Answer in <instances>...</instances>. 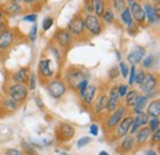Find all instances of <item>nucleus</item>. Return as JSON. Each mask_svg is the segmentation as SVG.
Instances as JSON below:
<instances>
[{"instance_id": "nucleus-21", "label": "nucleus", "mask_w": 160, "mask_h": 155, "mask_svg": "<svg viewBox=\"0 0 160 155\" xmlns=\"http://www.w3.org/2000/svg\"><path fill=\"white\" fill-rule=\"evenodd\" d=\"M90 5L98 18H101L105 11V0H90Z\"/></svg>"}, {"instance_id": "nucleus-5", "label": "nucleus", "mask_w": 160, "mask_h": 155, "mask_svg": "<svg viewBox=\"0 0 160 155\" xmlns=\"http://www.w3.org/2000/svg\"><path fill=\"white\" fill-rule=\"evenodd\" d=\"M68 31L72 36H75V37H79L84 33L85 31V22L84 19L81 16H75L74 19L72 20L68 25Z\"/></svg>"}, {"instance_id": "nucleus-35", "label": "nucleus", "mask_w": 160, "mask_h": 155, "mask_svg": "<svg viewBox=\"0 0 160 155\" xmlns=\"http://www.w3.org/2000/svg\"><path fill=\"white\" fill-rule=\"evenodd\" d=\"M144 78H145V73H144V70H139V72H137V73H136V80H134V82H136L137 85H140V84L144 81Z\"/></svg>"}, {"instance_id": "nucleus-39", "label": "nucleus", "mask_w": 160, "mask_h": 155, "mask_svg": "<svg viewBox=\"0 0 160 155\" xmlns=\"http://www.w3.org/2000/svg\"><path fill=\"white\" fill-rule=\"evenodd\" d=\"M120 70H121V75L123 78H127L128 77V73H129V69H128V67L123 63V62H121L120 63Z\"/></svg>"}, {"instance_id": "nucleus-51", "label": "nucleus", "mask_w": 160, "mask_h": 155, "mask_svg": "<svg viewBox=\"0 0 160 155\" xmlns=\"http://www.w3.org/2000/svg\"><path fill=\"white\" fill-rule=\"evenodd\" d=\"M23 1H25L26 4H32V2H35L36 0H23Z\"/></svg>"}, {"instance_id": "nucleus-22", "label": "nucleus", "mask_w": 160, "mask_h": 155, "mask_svg": "<svg viewBox=\"0 0 160 155\" xmlns=\"http://www.w3.org/2000/svg\"><path fill=\"white\" fill-rule=\"evenodd\" d=\"M107 103H108V97L106 95H101L95 105V113L100 115L105 110H107Z\"/></svg>"}, {"instance_id": "nucleus-4", "label": "nucleus", "mask_w": 160, "mask_h": 155, "mask_svg": "<svg viewBox=\"0 0 160 155\" xmlns=\"http://www.w3.org/2000/svg\"><path fill=\"white\" fill-rule=\"evenodd\" d=\"M85 79H88L85 73L81 72V70H78V69H70L67 73V82L73 90H77L78 85Z\"/></svg>"}, {"instance_id": "nucleus-52", "label": "nucleus", "mask_w": 160, "mask_h": 155, "mask_svg": "<svg viewBox=\"0 0 160 155\" xmlns=\"http://www.w3.org/2000/svg\"><path fill=\"white\" fill-rule=\"evenodd\" d=\"M107 154H108L107 152H101V153H100V155H107Z\"/></svg>"}, {"instance_id": "nucleus-17", "label": "nucleus", "mask_w": 160, "mask_h": 155, "mask_svg": "<svg viewBox=\"0 0 160 155\" xmlns=\"http://www.w3.org/2000/svg\"><path fill=\"white\" fill-rule=\"evenodd\" d=\"M38 69H40V74L43 75L44 78H51L54 74V72L51 67V60L49 59H42L40 62Z\"/></svg>"}, {"instance_id": "nucleus-55", "label": "nucleus", "mask_w": 160, "mask_h": 155, "mask_svg": "<svg viewBox=\"0 0 160 155\" xmlns=\"http://www.w3.org/2000/svg\"><path fill=\"white\" fill-rule=\"evenodd\" d=\"M155 1H157V2H159V0H155Z\"/></svg>"}, {"instance_id": "nucleus-11", "label": "nucleus", "mask_w": 160, "mask_h": 155, "mask_svg": "<svg viewBox=\"0 0 160 155\" xmlns=\"http://www.w3.org/2000/svg\"><path fill=\"white\" fill-rule=\"evenodd\" d=\"M144 56H145V49L143 47H140V46H136L134 49L128 54L127 60H128L129 64H134L136 65V64H138L143 60Z\"/></svg>"}, {"instance_id": "nucleus-36", "label": "nucleus", "mask_w": 160, "mask_h": 155, "mask_svg": "<svg viewBox=\"0 0 160 155\" xmlns=\"http://www.w3.org/2000/svg\"><path fill=\"white\" fill-rule=\"evenodd\" d=\"M127 31H128L131 35H136V33H137V31H138V25H137V23H134V22L132 21L131 23H128V25H127Z\"/></svg>"}, {"instance_id": "nucleus-8", "label": "nucleus", "mask_w": 160, "mask_h": 155, "mask_svg": "<svg viewBox=\"0 0 160 155\" xmlns=\"http://www.w3.org/2000/svg\"><path fill=\"white\" fill-rule=\"evenodd\" d=\"M148 119H149V118H148V115H147V113H144L143 111H142V112H138L137 116L134 117V119H133L131 127H129L128 133H129V134H134L140 127L148 124Z\"/></svg>"}, {"instance_id": "nucleus-44", "label": "nucleus", "mask_w": 160, "mask_h": 155, "mask_svg": "<svg viewBox=\"0 0 160 155\" xmlns=\"http://www.w3.org/2000/svg\"><path fill=\"white\" fill-rule=\"evenodd\" d=\"M36 20H37V15H35V14H30L23 18V21H26V22H36Z\"/></svg>"}, {"instance_id": "nucleus-45", "label": "nucleus", "mask_w": 160, "mask_h": 155, "mask_svg": "<svg viewBox=\"0 0 160 155\" xmlns=\"http://www.w3.org/2000/svg\"><path fill=\"white\" fill-rule=\"evenodd\" d=\"M90 133L95 137L98 136L99 134V126L98 124H91L90 126Z\"/></svg>"}, {"instance_id": "nucleus-26", "label": "nucleus", "mask_w": 160, "mask_h": 155, "mask_svg": "<svg viewBox=\"0 0 160 155\" xmlns=\"http://www.w3.org/2000/svg\"><path fill=\"white\" fill-rule=\"evenodd\" d=\"M147 101H148V97L147 96H139L137 97V100H136V102H134V105H133V110H134V112L136 113H138V112H142L143 110H144V107H145V105H147Z\"/></svg>"}, {"instance_id": "nucleus-6", "label": "nucleus", "mask_w": 160, "mask_h": 155, "mask_svg": "<svg viewBox=\"0 0 160 155\" xmlns=\"http://www.w3.org/2000/svg\"><path fill=\"white\" fill-rule=\"evenodd\" d=\"M74 127L69 123H62L59 127L57 128V138L60 142H68L74 137Z\"/></svg>"}, {"instance_id": "nucleus-12", "label": "nucleus", "mask_w": 160, "mask_h": 155, "mask_svg": "<svg viewBox=\"0 0 160 155\" xmlns=\"http://www.w3.org/2000/svg\"><path fill=\"white\" fill-rule=\"evenodd\" d=\"M132 122H133V118L132 117H124V118H122L120 122H118V124L116 126L117 127L116 136L118 137V138H122V137H124L126 134H128V131H129V127H131Z\"/></svg>"}, {"instance_id": "nucleus-49", "label": "nucleus", "mask_w": 160, "mask_h": 155, "mask_svg": "<svg viewBox=\"0 0 160 155\" xmlns=\"http://www.w3.org/2000/svg\"><path fill=\"white\" fill-rule=\"evenodd\" d=\"M36 105L40 107V108H43V103H42V101H41V98H36Z\"/></svg>"}, {"instance_id": "nucleus-37", "label": "nucleus", "mask_w": 160, "mask_h": 155, "mask_svg": "<svg viewBox=\"0 0 160 155\" xmlns=\"http://www.w3.org/2000/svg\"><path fill=\"white\" fill-rule=\"evenodd\" d=\"M90 143V138L89 137H82L81 139H79L78 142H77V147L79 148V149H81V148H84L85 145H88Z\"/></svg>"}, {"instance_id": "nucleus-46", "label": "nucleus", "mask_w": 160, "mask_h": 155, "mask_svg": "<svg viewBox=\"0 0 160 155\" xmlns=\"http://www.w3.org/2000/svg\"><path fill=\"white\" fill-rule=\"evenodd\" d=\"M160 142V129L158 128L157 131H154V136H153V143H159Z\"/></svg>"}, {"instance_id": "nucleus-18", "label": "nucleus", "mask_w": 160, "mask_h": 155, "mask_svg": "<svg viewBox=\"0 0 160 155\" xmlns=\"http://www.w3.org/2000/svg\"><path fill=\"white\" fill-rule=\"evenodd\" d=\"M143 10L145 12V19H148L149 23H158L159 22V16L157 15L154 6H152L150 4H145Z\"/></svg>"}, {"instance_id": "nucleus-43", "label": "nucleus", "mask_w": 160, "mask_h": 155, "mask_svg": "<svg viewBox=\"0 0 160 155\" xmlns=\"http://www.w3.org/2000/svg\"><path fill=\"white\" fill-rule=\"evenodd\" d=\"M128 92V86L127 85H120L118 86V94H120V96H126V94Z\"/></svg>"}, {"instance_id": "nucleus-27", "label": "nucleus", "mask_w": 160, "mask_h": 155, "mask_svg": "<svg viewBox=\"0 0 160 155\" xmlns=\"http://www.w3.org/2000/svg\"><path fill=\"white\" fill-rule=\"evenodd\" d=\"M137 97H138V92H137L136 90L128 91V92L126 94V103H127V106H128V107H133V105H134Z\"/></svg>"}, {"instance_id": "nucleus-20", "label": "nucleus", "mask_w": 160, "mask_h": 155, "mask_svg": "<svg viewBox=\"0 0 160 155\" xmlns=\"http://www.w3.org/2000/svg\"><path fill=\"white\" fill-rule=\"evenodd\" d=\"M95 94H96V86H94V85H88L86 86V89H85V91H84V94H82V101H84V103H86L88 106H90L91 103H92V101H94V97H95Z\"/></svg>"}, {"instance_id": "nucleus-16", "label": "nucleus", "mask_w": 160, "mask_h": 155, "mask_svg": "<svg viewBox=\"0 0 160 155\" xmlns=\"http://www.w3.org/2000/svg\"><path fill=\"white\" fill-rule=\"evenodd\" d=\"M14 42V35L10 30H5L0 33V49H8Z\"/></svg>"}, {"instance_id": "nucleus-7", "label": "nucleus", "mask_w": 160, "mask_h": 155, "mask_svg": "<svg viewBox=\"0 0 160 155\" xmlns=\"http://www.w3.org/2000/svg\"><path fill=\"white\" fill-rule=\"evenodd\" d=\"M124 112H126V108H124L123 106L116 108L113 112H111V116L108 117V119H107V122H106V127H107L108 129H113V128L118 124V122L123 118Z\"/></svg>"}, {"instance_id": "nucleus-41", "label": "nucleus", "mask_w": 160, "mask_h": 155, "mask_svg": "<svg viewBox=\"0 0 160 155\" xmlns=\"http://www.w3.org/2000/svg\"><path fill=\"white\" fill-rule=\"evenodd\" d=\"M118 75H120V70H118L117 67H113V68L110 69V72H108V77H110V79H115V78H117Z\"/></svg>"}, {"instance_id": "nucleus-53", "label": "nucleus", "mask_w": 160, "mask_h": 155, "mask_svg": "<svg viewBox=\"0 0 160 155\" xmlns=\"http://www.w3.org/2000/svg\"><path fill=\"white\" fill-rule=\"evenodd\" d=\"M116 56H117V59H118V60H120V59H121V57H120V54H118V52H116Z\"/></svg>"}, {"instance_id": "nucleus-40", "label": "nucleus", "mask_w": 160, "mask_h": 155, "mask_svg": "<svg viewBox=\"0 0 160 155\" xmlns=\"http://www.w3.org/2000/svg\"><path fill=\"white\" fill-rule=\"evenodd\" d=\"M37 38V25H33L31 31H30V41L31 42H35Z\"/></svg>"}, {"instance_id": "nucleus-24", "label": "nucleus", "mask_w": 160, "mask_h": 155, "mask_svg": "<svg viewBox=\"0 0 160 155\" xmlns=\"http://www.w3.org/2000/svg\"><path fill=\"white\" fill-rule=\"evenodd\" d=\"M21 10H22V8H21L20 2L18 0H11L6 6V11L10 15H18L21 12Z\"/></svg>"}, {"instance_id": "nucleus-13", "label": "nucleus", "mask_w": 160, "mask_h": 155, "mask_svg": "<svg viewBox=\"0 0 160 155\" xmlns=\"http://www.w3.org/2000/svg\"><path fill=\"white\" fill-rule=\"evenodd\" d=\"M157 84H158V79L154 77L153 74H145V78H144V81L140 84V89L143 92H149L152 90H154L157 88Z\"/></svg>"}, {"instance_id": "nucleus-30", "label": "nucleus", "mask_w": 160, "mask_h": 155, "mask_svg": "<svg viewBox=\"0 0 160 155\" xmlns=\"http://www.w3.org/2000/svg\"><path fill=\"white\" fill-rule=\"evenodd\" d=\"M148 123H149V129H150V132L157 131L160 126L159 117H152V119H148Z\"/></svg>"}, {"instance_id": "nucleus-38", "label": "nucleus", "mask_w": 160, "mask_h": 155, "mask_svg": "<svg viewBox=\"0 0 160 155\" xmlns=\"http://www.w3.org/2000/svg\"><path fill=\"white\" fill-rule=\"evenodd\" d=\"M52 25H53V19H52V18H47V19H44L43 25H42L43 31H48V30L52 27Z\"/></svg>"}, {"instance_id": "nucleus-2", "label": "nucleus", "mask_w": 160, "mask_h": 155, "mask_svg": "<svg viewBox=\"0 0 160 155\" xmlns=\"http://www.w3.org/2000/svg\"><path fill=\"white\" fill-rule=\"evenodd\" d=\"M84 22H85V27L92 36H99L102 32L101 22L96 15H91V14L86 15V18L84 19Z\"/></svg>"}, {"instance_id": "nucleus-42", "label": "nucleus", "mask_w": 160, "mask_h": 155, "mask_svg": "<svg viewBox=\"0 0 160 155\" xmlns=\"http://www.w3.org/2000/svg\"><path fill=\"white\" fill-rule=\"evenodd\" d=\"M35 88H36V75L35 74H31V77H30V85H28V90H35Z\"/></svg>"}, {"instance_id": "nucleus-54", "label": "nucleus", "mask_w": 160, "mask_h": 155, "mask_svg": "<svg viewBox=\"0 0 160 155\" xmlns=\"http://www.w3.org/2000/svg\"><path fill=\"white\" fill-rule=\"evenodd\" d=\"M1 16H2V14H1V10H0V20H1Z\"/></svg>"}, {"instance_id": "nucleus-31", "label": "nucleus", "mask_w": 160, "mask_h": 155, "mask_svg": "<svg viewBox=\"0 0 160 155\" xmlns=\"http://www.w3.org/2000/svg\"><path fill=\"white\" fill-rule=\"evenodd\" d=\"M126 4H127L126 0H112V5H113V8H115L117 11H120V12L126 8Z\"/></svg>"}, {"instance_id": "nucleus-48", "label": "nucleus", "mask_w": 160, "mask_h": 155, "mask_svg": "<svg viewBox=\"0 0 160 155\" xmlns=\"http://www.w3.org/2000/svg\"><path fill=\"white\" fill-rule=\"evenodd\" d=\"M144 154L145 155H157L158 153L154 152V150H152V149H149V150H144Z\"/></svg>"}, {"instance_id": "nucleus-29", "label": "nucleus", "mask_w": 160, "mask_h": 155, "mask_svg": "<svg viewBox=\"0 0 160 155\" xmlns=\"http://www.w3.org/2000/svg\"><path fill=\"white\" fill-rule=\"evenodd\" d=\"M103 21L107 23V25H110V23H112L113 21H115V14H113V11L111 10V9H107L106 11H103V14H102V16H101Z\"/></svg>"}, {"instance_id": "nucleus-23", "label": "nucleus", "mask_w": 160, "mask_h": 155, "mask_svg": "<svg viewBox=\"0 0 160 155\" xmlns=\"http://www.w3.org/2000/svg\"><path fill=\"white\" fill-rule=\"evenodd\" d=\"M147 115L150 117H159L160 115V101L159 100H154L150 102V105L148 106V112Z\"/></svg>"}, {"instance_id": "nucleus-9", "label": "nucleus", "mask_w": 160, "mask_h": 155, "mask_svg": "<svg viewBox=\"0 0 160 155\" xmlns=\"http://www.w3.org/2000/svg\"><path fill=\"white\" fill-rule=\"evenodd\" d=\"M131 15H132V19H134V21L138 23V25H143L145 22V12L143 10V8L140 6L137 1H134L132 5H131Z\"/></svg>"}, {"instance_id": "nucleus-14", "label": "nucleus", "mask_w": 160, "mask_h": 155, "mask_svg": "<svg viewBox=\"0 0 160 155\" xmlns=\"http://www.w3.org/2000/svg\"><path fill=\"white\" fill-rule=\"evenodd\" d=\"M120 94H118V88L117 86H113L111 89V92H110V97H108V103H107V110L108 112H113L117 106H118V100H120Z\"/></svg>"}, {"instance_id": "nucleus-47", "label": "nucleus", "mask_w": 160, "mask_h": 155, "mask_svg": "<svg viewBox=\"0 0 160 155\" xmlns=\"http://www.w3.org/2000/svg\"><path fill=\"white\" fill-rule=\"evenodd\" d=\"M6 154L8 155H20L21 152L20 150H15V149H9V150H6Z\"/></svg>"}, {"instance_id": "nucleus-1", "label": "nucleus", "mask_w": 160, "mask_h": 155, "mask_svg": "<svg viewBox=\"0 0 160 155\" xmlns=\"http://www.w3.org/2000/svg\"><path fill=\"white\" fill-rule=\"evenodd\" d=\"M27 92H28V88H26L22 84L14 82V85L9 88V96L15 102H22L27 97Z\"/></svg>"}, {"instance_id": "nucleus-25", "label": "nucleus", "mask_w": 160, "mask_h": 155, "mask_svg": "<svg viewBox=\"0 0 160 155\" xmlns=\"http://www.w3.org/2000/svg\"><path fill=\"white\" fill-rule=\"evenodd\" d=\"M123 140L121 142V149L123 152H131L133 149V144H134V139L132 138L131 136H126L122 137Z\"/></svg>"}, {"instance_id": "nucleus-10", "label": "nucleus", "mask_w": 160, "mask_h": 155, "mask_svg": "<svg viewBox=\"0 0 160 155\" xmlns=\"http://www.w3.org/2000/svg\"><path fill=\"white\" fill-rule=\"evenodd\" d=\"M56 41H57V43L59 44L60 47L68 48L72 44V35L65 28L58 30V32L56 33Z\"/></svg>"}, {"instance_id": "nucleus-50", "label": "nucleus", "mask_w": 160, "mask_h": 155, "mask_svg": "<svg viewBox=\"0 0 160 155\" xmlns=\"http://www.w3.org/2000/svg\"><path fill=\"white\" fill-rule=\"evenodd\" d=\"M5 30H6V26H5V23L0 21V33H1L2 31H5Z\"/></svg>"}, {"instance_id": "nucleus-15", "label": "nucleus", "mask_w": 160, "mask_h": 155, "mask_svg": "<svg viewBox=\"0 0 160 155\" xmlns=\"http://www.w3.org/2000/svg\"><path fill=\"white\" fill-rule=\"evenodd\" d=\"M136 133H137V136H136V143H137V145L142 147V145H144L148 142V139L150 137V129H149V127L143 126V127H140Z\"/></svg>"}, {"instance_id": "nucleus-3", "label": "nucleus", "mask_w": 160, "mask_h": 155, "mask_svg": "<svg viewBox=\"0 0 160 155\" xmlns=\"http://www.w3.org/2000/svg\"><path fill=\"white\" fill-rule=\"evenodd\" d=\"M47 90H48L49 95L53 98H60L62 96H64V94L67 92V86L60 80H52L47 85Z\"/></svg>"}, {"instance_id": "nucleus-34", "label": "nucleus", "mask_w": 160, "mask_h": 155, "mask_svg": "<svg viewBox=\"0 0 160 155\" xmlns=\"http://www.w3.org/2000/svg\"><path fill=\"white\" fill-rule=\"evenodd\" d=\"M136 73H137V69H136V65L134 64H132V67H131V69H129V81H128V84L129 85H133L134 84V80H136Z\"/></svg>"}, {"instance_id": "nucleus-33", "label": "nucleus", "mask_w": 160, "mask_h": 155, "mask_svg": "<svg viewBox=\"0 0 160 155\" xmlns=\"http://www.w3.org/2000/svg\"><path fill=\"white\" fill-rule=\"evenodd\" d=\"M154 56L152 54V56H148L147 58H144V62H143V68H145V69H149V68H152L153 67V64H154Z\"/></svg>"}, {"instance_id": "nucleus-28", "label": "nucleus", "mask_w": 160, "mask_h": 155, "mask_svg": "<svg viewBox=\"0 0 160 155\" xmlns=\"http://www.w3.org/2000/svg\"><path fill=\"white\" fill-rule=\"evenodd\" d=\"M121 19H122V21H123V23H126V25L131 23V22L133 21L132 15H131V10L127 9V8H124V9L121 11Z\"/></svg>"}, {"instance_id": "nucleus-32", "label": "nucleus", "mask_w": 160, "mask_h": 155, "mask_svg": "<svg viewBox=\"0 0 160 155\" xmlns=\"http://www.w3.org/2000/svg\"><path fill=\"white\" fill-rule=\"evenodd\" d=\"M4 105H5V107H6L8 110H10V111H15V110L18 108V102H15V101L11 100V98L4 100Z\"/></svg>"}, {"instance_id": "nucleus-19", "label": "nucleus", "mask_w": 160, "mask_h": 155, "mask_svg": "<svg viewBox=\"0 0 160 155\" xmlns=\"http://www.w3.org/2000/svg\"><path fill=\"white\" fill-rule=\"evenodd\" d=\"M28 73H30V68H21L19 72L12 74L11 80L15 84H23L25 81L28 80Z\"/></svg>"}]
</instances>
